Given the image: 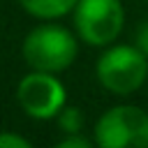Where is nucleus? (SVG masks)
Wrapping results in <instances>:
<instances>
[{
  "instance_id": "nucleus-1",
  "label": "nucleus",
  "mask_w": 148,
  "mask_h": 148,
  "mask_svg": "<svg viewBox=\"0 0 148 148\" xmlns=\"http://www.w3.org/2000/svg\"><path fill=\"white\" fill-rule=\"evenodd\" d=\"M21 56L30 69L58 74V72H65L76 60L79 39L65 25L44 21L25 35L21 44Z\"/></svg>"
},
{
  "instance_id": "nucleus-2",
  "label": "nucleus",
  "mask_w": 148,
  "mask_h": 148,
  "mask_svg": "<svg viewBox=\"0 0 148 148\" xmlns=\"http://www.w3.org/2000/svg\"><path fill=\"white\" fill-rule=\"evenodd\" d=\"M95 74L104 90L127 97L148 81V56L136 44H109L95 62Z\"/></svg>"
},
{
  "instance_id": "nucleus-3",
  "label": "nucleus",
  "mask_w": 148,
  "mask_h": 148,
  "mask_svg": "<svg viewBox=\"0 0 148 148\" xmlns=\"http://www.w3.org/2000/svg\"><path fill=\"white\" fill-rule=\"evenodd\" d=\"M99 148H148V111L136 104L106 109L92 130Z\"/></svg>"
},
{
  "instance_id": "nucleus-4",
  "label": "nucleus",
  "mask_w": 148,
  "mask_h": 148,
  "mask_svg": "<svg viewBox=\"0 0 148 148\" xmlns=\"http://www.w3.org/2000/svg\"><path fill=\"white\" fill-rule=\"evenodd\" d=\"M76 37L90 46H109L125 28L120 0H79L72 9Z\"/></svg>"
},
{
  "instance_id": "nucleus-5",
  "label": "nucleus",
  "mask_w": 148,
  "mask_h": 148,
  "mask_svg": "<svg viewBox=\"0 0 148 148\" xmlns=\"http://www.w3.org/2000/svg\"><path fill=\"white\" fill-rule=\"evenodd\" d=\"M16 99L25 116L35 120H51L67 104V90L53 72L32 69L18 81Z\"/></svg>"
},
{
  "instance_id": "nucleus-6",
  "label": "nucleus",
  "mask_w": 148,
  "mask_h": 148,
  "mask_svg": "<svg viewBox=\"0 0 148 148\" xmlns=\"http://www.w3.org/2000/svg\"><path fill=\"white\" fill-rule=\"evenodd\" d=\"M76 2L79 0H18V5L30 16L42 18V21H53V18L69 14Z\"/></svg>"
},
{
  "instance_id": "nucleus-7",
  "label": "nucleus",
  "mask_w": 148,
  "mask_h": 148,
  "mask_svg": "<svg viewBox=\"0 0 148 148\" xmlns=\"http://www.w3.org/2000/svg\"><path fill=\"white\" fill-rule=\"evenodd\" d=\"M53 120L58 123V130L62 134H76V132L83 130V111L79 106H67L65 104Z\"/></svg>"
},
{
  "instance_id": "nucleus-8",
  "label": "nucleus",
  "mask_w": 148,
  "mask_h": 148,
  "mask_svg": "<svg viewBox=\"0 0 148 148\" xmlns=\"http://www.w3.org/2000/svg\"><path fill=\"white\" fill-rule=\"evenodd\" d=\"M56 146L58 148H90L92 141L86 139V136H81V132H76V134H65Z\"/></svg>"
},
{
  "instance_id": "nucleus-9",
  "label": "nucleus",
  "mask_w": 148,
  "mask_h": 148,
  "mask_svg": "<svg viewBox=\"0 0 148 148\" xmlns=\"http://www.w3.org/2000/svg\"><path fill=\"white\" fill-rule=\"evenodd\" d=\"M0 148H30V141L14 132H0Z\"/></svg>"
},
{
  "instance_id": "nucleus-10",
  "label": "nucleus",
  "mask_w": 148,
  "mask_h": 148,
  "mask_svg": "<svg viewBox=\"0 0 148 148\" xmlns=\"http://www.w3.org/2000/svg\"><path fill=\"white\" fill-rule=\"evenodd\" d=\"M146 56H148V21H143L141 25H139V30H136V42H134Z\"/></svg>"
}]
</instances>
